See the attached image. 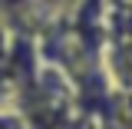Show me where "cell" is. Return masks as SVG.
Listing matches in <instances>:
<instances>
[{
	"mask_svg": "<svg viewBox=\"0 0 132 129\" xmlns=\"http://www.w3.org/2000/svg\"><path fill=\"white\" fill-rule=\"evenodd\" d=\"M0 129H20V123H16L13 116H3V113H0Z\"/></svg>",
	"mask_w": 132,
	"mask_h": 129,
	"instance_id": "1",
	"label": "cell"
},
{
	"mask_svg": "<svg viewBox=\"0 0 132 129\" xmlns=\"http://www.w3.org/2000/svg\"><path fill=\"white\" fill-rule=\"evenodd\" d=\"M3 96H7V86H3V80H0V106H3Z\"/></svg>",
	"mask_w": 132,
	"mask_h": 129,
	"instance_id": "2",
	"label": "cell"
},
{
	"mask_svg": "<svg viewBox=\"0 0 132 129\" xmlns=\"http://www.w3.org/2000/svg\"><path fill=\"white\" fill-rule=\"evenodd\" d=\"M0 56H3V36H0Z\"/></svg>",
	"mask_w": 132,
	"mask_h": 129,
	"instance_id": "3",
	"label": "cell"
}]
</instances>
